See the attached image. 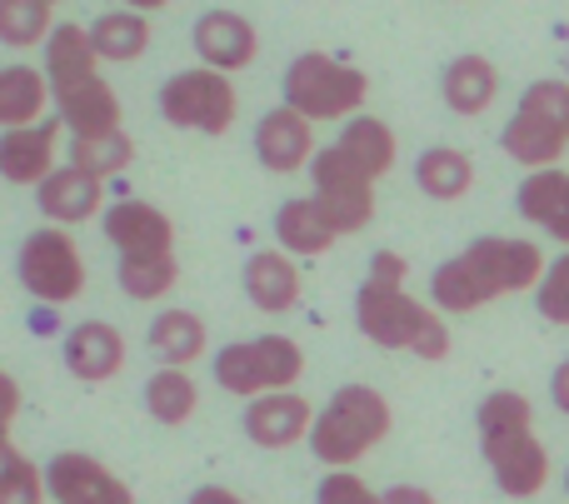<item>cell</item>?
Returning <instances> with one entry per match:
<instances>
[{
  "mask_svg": "<svg viewBox=\"0 0 569 504\" xmlns=\"http://www.w3.org/2000/svg\"><path fill=\"white\" fill-rule=\"evenodd\" d=\"M415 180H420V190L430 200H460L475 185V160L455 145H435L415 160Z\"/></svg>",
  "mask_w": 569,
  "mask_h": 504,
  "instance_id": "cell-29",
  "label": "cell"
},
{
  "mask_svg": "<svg viewBox=\"0 0 569 504\" xmlns=\"http://www.w3.org/2000/svg\"><path fill=\"white\" fill-rule=\"evenodd\" d=\"M310 180H315V205L325 210V220L335 225V235H360L375 220V180L345 160L340 145H325L310 160Z\"/></svg>",
  "mask_w": 569,
  "mask_h": 504,
  "instance_id": "cell-10",
  "label": "cell"
},
{
  "mask_svg": "<svg viewBox=\"0 0 569 504\" xmlns=\"http://www.w3.org/2000/svg\"><path fill=\"white\" fill-rule=\"evenodd\" d=\"M106 240L116 245L120 265L136 260H176V225L166 210H156L150 200H120L106 210Z\"/></svg>",
  "mask_w": 569,
  "mask_h": 504,
  "instance_id": "cell-11",
  "label": "cell"
},
{
  "mask_svg": "<svg viewBox=\"0 0 569 504\" xmlns=\"http://www.w3.org/2000/svg\"><path fill=\"white\" fill-rule=\"evenodd\" d=\"M256 155L270 175H295V170H305L315 155H320V150H315V135H310V120L295 115L290 105L266 110L256 125Z\"/></svg>",
  "mask_w": 569,
  "mask_h": 504,
  "instance_id": "cell-14",
  "label": "cell"
},
{
  "mask_svg": "<svg viewBox=\"0 0 569 504\" xmlns=\"http://www.w3.org/2000/svg\"><path fill=\"white\" fill-rule=\"evenodd\" d=\"M100 65H106V60L96 56L86 26H56V30H50V40H46L50 95H60V90H76V85H86V80H96Z\"/></svg>",
  "mask_w": 569,
  "mask_h": 504,
  "instance_id": "cell-22",
  "label": "cell"
},
{
  "mask_svg": "<svg viewBox=\"0 0 569 504\" xmlns=\"http://www.w3.org/2000/svg\"><path fill=\"white\" fill-rule=\"evenodd\" d=\"M246 295L266 315H284L300 305V265L284 250H256L246 260Z\"/></svg>",
  "mask_w": 569,
  "mask_h": 504,
  "instance_id": "cell-21",
  "label": "cell"
},
{
  "mask_svg": "<svg viewBox=\"0 0 569 504\" xmlns=\"http://www.w3.org/2000/svg\"><path fill=\"white\" fill-rule=\"evenodd\" d=\"M565 490H569V470H565Z\"/></svg>",
  "mask_w": 569,
  "mask_h": 504,
  "instance_id": "cell-43",
  "label": "cell"
},
{
  "mask_svg": "<svg viewBox=\"0 0 569 504\" xmlns=\"http://www.w3.org/2000/svg\"><path fill=\"white\" fill-rule=\"evenodd\" d=\"M565 70H569V65H565ZM565 80H569V75H565Z\"/></svg>",
  "mask_w": 569,
  "mask_h": 504,
  "instance_id": "cell-44",
  "label": "cell"
},
{
  "mask_svg": "<svg viewBox=\"0 0 569 504\" xmlns=\"http://www.w3.org/2000/svg\"><path fill=\"white\" fill-rule=\"evenodd\" d=\"M405 255H395V250H380V255L370 260V285H390V290H405Z\"/></svg>",
  "mask_w": 569,
  "mask_h": 504,
  "instance_id": "cell-37",
  "label": "cell"
},
{
  "mask_svg": "<svg viewBox=\"0 0 569 504\" xmlns=\"http://www.w3.org/2000/svg\"><path fill=\"white\" fill-rule=\"evenodd\" d=\"M355 325L380 350H410V355H420V360L450 355V330H445L440 310L420 305V300L405 295V290L370 285V280H365L360 295H355Z\"/></svg>",
  "mask_w": 569,
  "mask_h": 504,
  "instance_id": "cell-4",
  "label": "cell"
},
{
  "mask_svg": "<svg viewBox=\"0 0 569 504\" xmlns=\"http://www.w3.org/2000/svg\"><path fill=\"white\" fill-rule=\"evenodd\" d=\"M20 285L46 305H70L86 290V255L66 230H30V240L20 245Z\"/></svg>",
  "mask_w": 569,
  "mask_h": 504,
  "instance_id": "cell-9",
  "label": "cell"
},
{
  "mask_svg": "<svg viewBox=\"0 0 569 504\" xmlns=\"http://www.w3.org/2000/svg\"><path fill=\"white\" fill-rule=\"evenodd\" d=\"M50 100V80L30 65H0V130L40 125Z\"/></svg>",
  "mask_w": 569,
  "mask_h": 504,
  "instance_id": "cell-26",
  "label": "cell"
},
{
  "mask_svg": "<svg viewBox=\"0 0 569 504\" xmlns=\"http://www.w3.org/2000/svg\"><path fill=\"white\" fill-rule=\"evenodd\" d=\"M550 395H555V405H560L565 415H569V360H565L560 370H555V380H550Z\"/></svg>",
  "mask_w": 569,
  "mask_h": 504,
  "instance_id": "cell-41",
  "label": "cell"
},
{
  "mask_svg": "<svg viewBox=\"0 0 569 504\" xmlns=\"http://www.w3.org/2000/svg\"><path fill=\"white\" fill-rule=\"evenodd\" d=\"M56 120H40L26 130H6L0 135V180L10 185H46L56 175Z\"/></svg>",
  "mask_w": 569,
  "mask_h": 504,
  "instance_id": "cell-16",
  "label": "cell"
},
{
  "mask_svg": "<svg viewBox=\"0 0 569 504\" xmlns=\"http://www.w3.org/2000/svg\"><path fill=\"white\" fill-rule=\"evenodd\" d=\"M335 145H340L345 160H350L360 175H370V180H380L385 170L395 165V130L385 125V120H375V115H355L350 125L340 130Z\"/></svg>",
  "mask_w": 569,
  "mask_h": 504,
  "instance_id": "cell-27",
  "label": "cell"
},
{
  "mask_svg": "<svg viewBox=\"0 0 569 504\" xmlns=\"http://www.w3.org/2000/svg\"><path fill=\"white\" fill-rule=\"evenodd\" d=\"M36 200H40V215L56 220V225H86V220H96L100 205H106V180L86 175V170H76V165H60L56 175L36 190Z\"/></svg>",
  "mask_w": 569,
  "mask_h": 504,
  "instance_id": "cell-18",
  "label": "cell"
},
{
  "mask_svg": "<svg viewBox=\"0 0 569 504\" xmlns=\"http://www.w3.org/2000/svg\"><path fill=\"white\" fill-rule=\"evenodd\" d=\"M305 375V350L295 345L290 335H260V340H240V345H226L216 355V380L230 390V395H280L295 380Z\"/></svg>",
  "mask_w": 569,
  "mask_h": 504,
  "instance_id": "cell-7",
  "label": "cell"
},
{
  "mask_svg": "<svg viewBox=\"0 0 569 504\" xmlns=\"http://www.w3.org/2000/svg\"><path fill=\"white\" fill-rule=\"evenodd\" d=\"M440 95H445V105H450L455 115L475 120V115H485V110L495 105V95H500V70H495L485 56H455L450 65H445Z\"/></svg>",
  "mask_w": 569,
  "mask_h": 504,
  "instance_id": "cell-23",
  "label": "cell"
},
{
  "mask_svg": "<svg viewBox=\"0 0 569 504\" xmlns=\"http://www.w3.org/2000/svg\"><path fill=\"white\" fill-rule=\"evenodd\" d=\"M500 145L530 175L560 165V155L569 150V80H535L515 105Z\"/></svg>",
  "mask_w": 569,
  "mask_h": 504,
  "instance_id": "cell-5",
  "label": "cell"
},
{
  "mask_svg": "<svg viewBox=\"0 0 569 504\" xmlns=\"http://www.w3.org/2000/svg\"><path fill=\"white\" fill-rule=\"evenodd\" d=\"M545 255L535 240H510V235H485L475 245H465L455 260H445L430 280L435 310H455V315H470L485 310L490 300L515 295V290H540L545 280Z\"/></svg>",
  "mask_w": 569,
  "mask_h": 504,
  "instance_id": "cell-1",
  "label": "cell"
},
{
  "mask_svg": "<svg viewBox=\"0 0 569 504\" xmlns=\"http://www.w3.org/2000/svg\"><path fill=\"white\" fill-rule=\"evenodd\" d=\"M46 495L56 504H136V490L126 480L80 450H60L46 465Z\"/></svg>",
  "mask_w": 569,
  "mask_h": 504,
  "instance_id": "cell-12",
  "label": "cell"
},
{
  "mask_svg": "<svg viewBox=\"0 0 569 504\" xmlns=\"http://www.w3.org/2000/svg\"><path fill=\"white\" fill-rule=\"evenodd\" d=\"M116 275L130 300H160L176 290L180 265L176 260H136V265H116Z\"/></svg>",
  "mask_w": 569,
  "mask_h": 504,
  "instance_id": "cell-34",
  "label": "cell"
},
{
  "mask_svg": "<svg viewBox=\"0 0 569 504\" xmlns=\"http://www.w3.org/2000/svg\"><path fill=\"white\" fill-rule=\"evenodd\" d=\"M50 6H56V0H50Z\"/></svg>",
  "mask_w": 569,
  "mask_h": 504,
  "instance_id": "cell-45",
  "label": "cell"
},
{
  "mask_svg": "<svg viewBox=\"0 0 569 504\" xmlns=\"http://www.w3.org/2000/svg\"><path fill=\"white\" fill-rule=\"evenodd\" d=\"M276 240L284 255H325V250H335V225L325 220V210L310 200H284V205L276 210Z\"/></svg>",
  "mask_w": 569,
  "mask_h": 504,
  "instance_id": "cell-25",
  "label": "cell"
},
{
  "mask_svg": "<svg viewBox=\"0 0 569 504\" xmlns=\"http://www.w3.org/2000/svg\"><path fill=\"white\" fill-rule=\"evenodd\" d=\"M56 110H60V120L70 125V135H76V140L116 135V130H120V95L110 90L106 75L86 80V85H76V90H60Z\"/></svg>",
  "mask_w": 569,
  "mask_h": 504,
  "instance_id": "cell-20",
  "label": "cell"
},
{
  "mask_svg": "<svg viewBox=\"0 0 569 504\" xmlns=\"http://www.w3.org/2000/svg\"><path fill=\"white\" fill-rule=\"evenodd\" d=\"M256 50H260L256 26H250L246 16H236V10H206V16L196 20V56L206 60L210 70H220V75L246 70L250 60H256Z\"/></svg>",
  "mask_w": 569,
  "mask_h": 504,
  "instance_id": "cell-13",
  "label": "cell"
},
{
  "mask_svg": "<svg viewBox=\"0 0 569 504\" xmlns=\"http://www.w3.org/2000/svg\"><path fill=\"white\" fill-rule=\"evenodd\" d=\"M130 10H140V16H146V10H160V6H170V0H126Z\"/></svg>",
  "mask_w": 569,
  "mask_h": 504,
  "instance_id": "cell-42",
  "label": "cell"
},
{
  "mask_svg": "<svg viewBox=\"0 0 569 504\" xmlns=\"http://www.w3.org/2000/svg\"><path fill=\"white\" fill-rule=\"evenodd\" d=\"M515 210L569 250V170L555 165V170H535V175H525L520 190H515Z\"/></svg>",
  "mask_w": 569,
  "mask_h": 504,
  "instance_id": "cell-19",
  "label": "cell"
},
{
  "mask_svg": "<svg viewBox=\"0 0 569 504\" xmlns=\"http://www.w3.org/2000/svg\"><path fill=\"white\" fill-rule=\"evenodd\" d=\"M200 405V390L190 380V370H156L146 380V410L160 425H186Z\"/></svg>",
  "mask_w": 569,
  "mask_h": 504,
  "instance_id": "cell-30",
  "label": "cell"
},
{
  "mask_svg": "<svg viewBox=\"0 0 569 504\" xmlns=\"http://www.w3.org/2000/svg\"><path fill=\"white\" fill-rule=\"evenodd\" d=\"M130 160H136V140H130L126 130H116V135H96V140H76V145H70V165L86 170V175H96V180L120 175Z\"/></svg>",
  "mask_w": 569,
  "mask_h": 504,
  "instance_id": "cell-32",
  "label": "cell"
},
{
  "mask_svg": "<svg viewBox=\"0 0 569 504\" xmlns=\"http://www.w3.org/2000/svg\"><path fill=\"white\" fill-rule=\"evenodd\" d=\"M380 500H385V504H440L425 485H390Z\"/></svg>",
  "mask_w": 569,
  "mask_h": 504,
  "instance_id": "cell-39",
  "label": "cell"
},
{
  "mask_svg": "<svg viewBox=\"0 0 569 504\" xmlns=\"http://www.w3.org/2000/svg\"><path fill=\"white\" fill-rule=\"evenodd\" d=\"M186 504H250V500H246V495H236V490H226V485H200Z\"/></svg>",
  "mask_w": 569,
  "mask_h": 504,
  "instance_id": "cell-40",
  "label": "cell"
},
{
  "mask_svg": "<svg viewBox=\"0 0 569 504\" xmlns=\"http://www.w3.org/2000/svg\"><path fill=\"white\" fill-rule=\"evenodd\" d=\"M40 500H46V475L10 440H0V504H40Z\"/></svg>",
  "mask_w": 569,
  "mask_h": 504,
  "instance_id": "cell-33",
  "label": "cell"
},
{
  "mask_svg": "<svg viewBox=\"0 0 569 504\" xmlns=\"http://www.w3.org/2000/svg\"><path fill=\"white\" fill-rule=\"evenodd\" d=\"M16 415H20V385H16V375H6V370H0V440H10Z\"/></svg>",
  "mask_w": 569,
  "mask_h": 504,
  "instance_id": "cell-38",
  "label": "cell"
},
{
  "mask_svg": "<svg viewBox=\"0 0 569 504\" xmlns=\"http://www.w3.org/2000/svg\"><path fill=\"white\" fill-rule=\"evenodd\" d=\"M66 370L86 385H100V380L120 375L126 370V335L106 320H80L66 335Z\"/></svg>",
  "mask_w": 569,
  "mask_h": 504,
  "instance_id": "cell-17",
  "label": "cell"
},
{
  "mask_svg": "<svg viewBox=\"0 0 569 504\" xmlns=\"http://www.w3.org/2000/svg\"><path fill=\"white\" fill-rule=\"evenodd\" d=\"M365 95H370L365 70L345 65V60L325 56V50H305V56H295L290 70H284V105H290L295 115H305L310 125L315 120H345L350 110L365 105Z\"/></svg>",
  "mask_w": 569,
  "mask_h": 504,
  "instance_id": "cell-6",
  "label": "cell"
},
{
  "mask_svg": "<svg viewBox=\"0 0 569 504\" xmlns=\"http://www.w3.org/2000/svg\"><path fill=\"white\" fill-rule=\"evenodd\" d=\"M160 115L176 130H200V135H226L240 115V100L230 75L200 65V70H180L160 85Z\"/></svg>",
  "mask_w": 569,
  "mask_h": 504,
  "instance_id": "cell-8",
  "label": "cell"
},
{
  "mask_svg": "<svg viewBox=\"0 0 569 504\" xmlns=\"http://www.w3.org/2000/svg\"><path fill=\"white\" fill-rule=\"evenodd\" d=\"M90 46H96V56L110 60V65L140 60L150 46V20L140 16V10H106V16L90 26Z\"/></svg>",
  "mask_w": 569,
  "mask_h": 504,
  "instance_id": "cell-28",
  "label": "cell"
},
{
  "mask_svg": "<svg viewBox=\"0 0 569 504\" xmlns=\"http://www.w3.org/2000/svg\"><path fill=\"white\" fill-rule=\"evenodd\" d=\"M535 305H540V315L550 325H569V250L545 270L540 290H535Z\"/></svg>",
  "mask_w": 569,
  "mask_h": 504,
  "instance_id": "cell-35",
  "label": "cell"
},
{
  "mask_svg": "<svg viewBox=\"0 0 569 504\" xmlns=\"http://www.w3.org/2000/svg\"><path fill=\"white\" fill-rule=\"evenodd\" d=\"M315 504H385V500L360 475H350V470H330L320 480V490H315Z\"/></svg>",
  "mask_w": 569,
  "mask_h": 504,
  "instance_id": "cell-36",
  "label": "cell"
},
{
  "mask_svg": "<svg viewBox=\"0 0 569 504\" xmlns=\"http://www.w3.org/2000/svg\"><path fill=\"white\" fill-rule=\"evenodd\" d=\"M390 425H395V410L380 390L345 385V390H335V400L315 415L310 455L330 470H350L390 435Z\"/></svg>",
  "mask_w": 569,
  "mask_h": 504,
  "instance_id": "cell-3",
  "label": "cell"
},
{
  "mask_svg": "<svg viewBox=\"0 0 569 504\" xmlns=\"http://www.w3.org/2000/svg\"><path fill=\"white\" fill-rule=\"evenodd\" d=\"M56 16H50V0H0V40L16 50H30L40 40H50Z\"/></svg>",
  "mask_w": 569,
  "mask_h": 504,
  "instance_id": "cell-31",
  "label": "cell"
},
{
  "mask_svg": "<svg viewBox=\"0 0 569 504\" xmlns=\"http://www.w3.org/2000/svg\"><path fill=\"white\" fill-rule=\"evenodd\" d=\"M210 350V330L190 310H160L150 320V355H160L166 370H190Z\"/></svg>",
  "mask_w": 569,
  "mask_h": 504,
  "instance_id": "cell-24",
  "label": "cell"
},
{
  "mask_svg": "<svg viewBox=\"0 0 569 504\" xmlns=\"http://www.w3.org/2000/svg\"><path fill=\"white\" fill-rule=\"evenodd\" d=\"M310 430H315L310 400L290 395V390L250 400V410H246V435L256 440L260 450H290V445H300V440H310Z\"/></svg>",
  "mask_w": 569,
  "mask_h": 504,
  "instance_id": "cell-15",
  "label": "cell"
},
{
  "mask_svg": "<svg viewBox=\"0 0 569 504\" xmlns=\"http://www.w3.org/2000/svg\"><path fill=\"white\" fill-rule=\"evenodd\" d=\"M480 450L490 460L495 485L510 500H535L550 485V450L535 435V410L520 390H490L480 400Z\"/></svg>",
  "mask_w": 569,
  "mask_h": 504,
  "instance_id": "cell-2",
  "label": "cell"
}]
</instances>
